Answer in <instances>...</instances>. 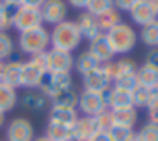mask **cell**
I'll use <instances>...</instances> for the list:
<instances>
[{"label": "cell", "mask_w": 158, "mask_h": 141, "mask_svg": "<svg viewBox=\"0 0 158 141\" xmlns=\"http://www.w3.org/2000/svg\"><path fill=\"white\" fill-rule=\"evenodd\" d=\"M49 38H51L53 49H61L66 53H72L82 41V34L77 27V22L73 21H63L56 24Z\"/></svg>", "instance_id": "1"}, {"label": "cell", "mask_w": 158, "mask_h": 141, "mask_svg": "<svg viewBox=\"0 0 158 141\" xmlns=\"http://www.w3.org/2000/svg\"><path fill=\"white\" fill-rule=\"evenodd\" d=\"M49 44H51L49 31L44 29L43 26L19 34V48L27 56H36V55H41V53H46Z\"/></svg>", "instance_id": "2"}, {"label": "cell", "mask_w": 158, "mask_h": 141, "mask_svg": "<svg viewBox=\"0 0 158 141\" xmlns=\"http://www.w3.org/2000/svg\"><path fill=\"white\" fill-rule=\"evenodd\" d=\"M46 73H48V58H46V53L31 56V58H29L27 61H24V65H22L21 87H26V89H38Z\"/></svg>", "instance_id": "3"}, {"label": "cell", "mask_w": 158, "mask_h": 141, "mask_svg": "<svg viewBox=\"0 0 158 141\" xmlns=\"http://www.w3.org/2000/svg\"><path fill=\"white\" fill-rule=\"evenodd\" d=\"M106 36L109 38L116 55H126V53L133 51V48L136 46V41H138L136 31L129 24H124V22L117 24L109 32H106Z\"/></svg>", "instance_id": "4"}, {"label": "cell", "mask_w": 158, "mask_h": 141, "mask_svg": "<svg viewBox=\"0 0 158 141\" xmlns=\"http://www.w3.org/2000/svg\"><path fill=\"white\" fill-rule=\"evenodd\" d=\"M43 17L41 10L36 7H27V5H21L14 10L12 15V27H15L19 32H26L31 29L41 27Z\"/></svg>", "instance_id": "5"}, {"label": "cell", "mask_w": 158, "mask_h": 141, "mask_svg": "<svg viewBox=\"0 0 158 141\" xmlns=\"http://www.w3.org/2000/svg\"><path fill=\"white\" fill-rule=\"evenodd\" d=\"M73 85V80H72V75L66 72L63 73H46L44 78L41 80V83H39V90H41V93L46 97V99H53V97H56L60 92H63V90H68L72 89Z\"/></svg>", "instance_id": "6"}, {"label": "cell", "mask_w": 158, "mask_h": 141, "mask_svg": "<svg viewBox=\"0 0 158 141\" xmlns=\"http://www.w3.org/2000/svg\"><path fill=\"white\" fill-rule=\"evenodd\" d=\"M77 109H80V112L87 117H95L97 114L107 109L106 97H104V93L83 90L82 93H78V107Z\"/></svg>", "instance_id": "7"}, {"label": "cell", "mask_w": 158, "mask_h": 141, "mask_svg": "<svg viewBox=\"0 0 158 141\" xmlns=\"http://www.w3.org/2000/svg\"><path fill=\"white\" fill-rule=\"evenodd\" d=\"M7 141H32L34 139V126L26 117H15L9 122L5 131Z\"/></svg>", "instance_id": "8"}, {"label": "cell", "mask_w": 158, "mask_h": 141, "mask_svg": "<svg viewBox=\"0 0 158 141\" xmlns=\"http://www.w3.org/2000/svg\"><path fill=\"white\" fill-rule=\"evenodd\" d=\"M82 82H83V90L97 92V93H106L107 90L112 87V78L107 75L102 66H97V68L92 70L90 73L83 75Z\"/></svg>", "instance_id": "9"}, {"label": "cell", "mask_w": 158, "mask_h": 141, "mask_svg": "<svg viewBox=\"0 0 158 141\" xmlns=\"http://www.w3.org/2000/svg\"><path fill=\"white\" fill-rule=\"evenodd\" d=\"M46 58H48V72L49 73H70V70L75 66V60H73L72 53L61 51V49H49L46 51Z\"/></svg>", "instance_id": "10"}, {"label": "cell", "mask_w": 158, "mask_h": 141, "mask_svg": "<svg viewBox=\"0 0 158 141\" xmlns=\"http://www.w3.org/2000/svg\"><path fill=\"white\" fill-rule=\"evenodd\" d=\"M41 17L43 22L48 24H60V22L66 21V4L65 0H46L44 4L41 5Z\"/></svg>", "instance_id": "11"}, {"label": "cell", "mask_w": 158, "mask_h": 141, "mask_svg": "<svg viewBox=\"0 0 158 141\" xmlns=\"http://www.w3.org/2000/svg\"><path fill=\"white\" fill-rule=\"evenodd\" d=\"M89 53L94 56V58L97 60L99 63H109L112 61L114 58V49H112V44H110L109 38H107L106 34H100L97 36L95 39H92L89 44Z\"/></svg>", "instance_id": "12"}, {"label": "cell", "mask_w": 158, "mask_h": 141, "mask_svg": "<svg viewBox=\"0 0 158 141\" xmlns=\"http://www.w3.org/2000/svg\"><path fill=\"white\" fill-rule=\"evenodd\" d=\"M106 106L109 110H117V109H126V107H133V95L131 92L121 90L117 87H110L106 93Z\"/></svg>", "instance_id": "13"}, {"label": "cell", "mask_w": 158, "mask_h": 141, "mask_svg": "<svg viewBox=\"0 0 158 141\" xmlns=\"http://www.w3.org/2000/svg\"><path fill=\"white\" fill-rule=\"evenodd\" d=\"M104 70H106V73L114 80L121 78V77H126V75H133V73H136V63L133 61V60H127V58H123V60H117V61H109V63H104V65H100Z\"/></svg>", "instance_id": "14"}, {"label": "cell", "mask_w": 158, "mask_h": 141, "mask_svg": "<svg viewBox=\"0 0 158 141\" xmlns=\"http://www.w3.org/2000/svg\"><path fill=\"white\" fill-rule=\"evenodd\" d=\"M129 15H131V19H133V22H136L141 27L150 24V22H153V21H156V17H158L156 10L148 4L146 0H139V2L131 9Z\"/></svg>", "instance_id": "15"}, {"label": "cell", "mask_w": 158, "mask_h": 141, "mask_svg": "<svg viewBox=\"0 0 158 141\" xmlns=\"http://www.w3.org/2000/svg\"><path fill=\"white\" fill-rule=\"evenodd\" d=\"M77 27H78L82 38L89 39V41H92V39H95L97 36L102 34L100 29H99V24H97L95 15L89 14L87 10L78 15V19H77Z\"/></svg>", "instance_id": "16"}, {"label": "cell", "mask_w": 158, "mask_h": 141, "mask_svg": "<svg viewBox=\"0 0 158 141\" xmlns=\"http://www.w3.org/2000/svg\"><path fill=\"white\" fill-rule=\"evenodd\" d=\"M95 124L92 117L82 116L77 119V122L72 126V136L73 141H90V138L95 134Z\"/></svg>", "instance_id": "17"}, {"label": "cell", "mask_w": 158, "mask_h": 141, "mask_svg": "<svg viewBox=\"0 0 158 141\" xmlns=\"http://www.w3.org/2000/svg\"><path fill=\"white\" fill-rule=\"evenodd\" d=\"M46 138L49 141H73L72 136V127L66 126V124H61L58 121H48V126H46Z\"/></svg>", "instance_id": "18"}, {"label": "cell", "mask_w": 158, "mask_h": 141, "mask_svg": "<svg viewBox=\"0 0 158 141\" xmlns=\"http://www.w3.org/2000/svg\"><path fill=\"white\" fill-rule=\"evenodd\" d=\"M22 65L24 61L21 60H12V61L5 63V72H4V80L2 82L10 85L12 89L21 87V80H22Z\"/></svg>", "instance_id": "19"}, {"label": "cell", "mask_w": 158, "mask_h": 141, "mask_svg": "<svg viewBox=\"0 0 158 141\" xmlns=\"http://www.w3.org/2000/svg\"><path fill=\"white\" fill-rule=\"evenodd\" d=\"M136 78L141 87H146V89L153 90L158 85V70L144 63V65H141L136 70Z\"/></svg>", "instance_id": "20"}, {"label": "cell", "mask_w": 158, "mask_h": 141, "mask_svg": "<svg viewBox=\"0 0 158 141\" xmlns=\"http://www.w3.org/2000/svg\"><path fill=\"white\" fill-rule=\"evenodd\" d=\"M17 90L12 89L10 85L0 82V110L2 112H9L17 106Z\"/></svg>", "instance_id": "21"}, {"label": "cell", "mask_w": 158, "mask_h": 141, "mask_svg": "<svg viewBox=\"0 0 158 141\" xmlns=\"http://www.w3.org/2000/svg\"><path fill=\"white\" fill-rule=\"evenodd\" d=\"M97 24H99V29L102 34H106V32H109L112 27H116L117 24H121V12L117 10L116 7L109 9L107 12H104V14L97 15Z\"/></svg>", "instance_id": "22"}, {"label": "cell", "mask_w": 158, "mask_h": 141, "mask_svg": "<svg viewBox=\"0 0 158 141\" xmlns=\"http://www.w3.org/2000/svg\"><path fill=\"white\" fill-rule=\"evenodd\" d=\"M21 106L27 110H41L48 106V99L43 95L41 92H26L24 95L21 97Z\"/></svg>", "instance_id": "23"}, {"label": "cell", "mask_w": 158, "mask_h": 141, "mask_svg": "<svg viewBox=\"0 0 158 141\" xmlns=\"http://www.w3.org/2000/svg\"><path fill=\"white\" fill-rule=\"evenodd\" d=\"M112 112V119L114 124L117 126H126V127H134L138 121V110L134 107H126V109H117V110H110Z\"/></svg>", "instance_id": "24"}, {"label": "cell", "mask_w": 158, "mask_h": 141, "mask_svg": "<svg viewBox=\"0 0 158 141\" xmlns=\"http://www.w3.org/2000/svg\"><path fill=\"white\" fill-rule=\"evenodd\" d=\"M53 102V107H65V109H77L78 107V93L72 89L68 90H63L60 92L56 97L51 99Z\"/></svg>", "instance_id": "25"}, {"label": "cell", "mask_w": 158, "mask_h": 141, "mask_svg": "<svg viewBox=\"0 0 158 141\" xmlns=\"http://www.w3.org/2000/svg\"><path fill=\"white\" fill-rule=\"evenodd\" d=\"M78 112L77 109H65V107H51V112H49V119L58 121L61 124H66V126L72 127L73 124L78 119Z\"/></svg>", "instance_id": "26"}, {"label": "cell", "mask_w": 158, "mask_h": 141, "mask_svg": "<svg viewBox=\"0 0 158 141\" xmlns=\"http://www.w3.org/2000/svg\"><path fill=\"white\" fill-rule=\"evenodd\" d=\"M139 39H141L143 44L148 46V48H156L158 46V19L141 27Z\"/></svg>", "instance_id": "27"}, {"label": "cell", "mask_w": 158, "mask_h": 141, "mask_svg": "<svg viewBox=\"0 0 158 141\" xmlns=\"http://www.w3.org/2000/svg\"><path fill=\"white\" fill-rule=\"evenodd\" d=\"M97 66H100V63L97 61L89 51H83V53H80V55L77 56L75 68H77V72H78L82 77L87 75V73H90L92 70H95Z\"/></svg>", "instance_id": "28"}, {"label": "cell", "mask_w": 158, "mask_h": 141, "mask_svg": "<svg viewBox=\"0 0 158 141\" xmlns=\"http://www.w3.org/2000/svg\"><path fill=\"white\" fill-rule=\"evenodd\" d=\"M131 95H133V107L134 109H146L148 102H150L151 97H153V90L138 85L136 89L131 92Z\"/></svg>", "instance_id": "29"}, {"label": "cell", "mask_w": 158, "mask_h": 141, "mask_svg": "<svg viewBox=\"0 0 158 141\" xmlns=\"http://www.w3.org/2000/svg\"><path fill=\"white\" fill-rule=\"evenodd\" d=\"M94 119V124H95V131L97 133H109L110 127L114 126V119H112V112L109 109L102 110L100 114H97Z\"/></svg>", "instance_id": "30"}, {"label": "cell", "mask_w": 158, "mask_h": 141, "mask_svg": "<svg viewBox=\"0 0 158 141\" xmlns=\"http://www.w3.org/2000/svg\"><path fill=\"white\" fill-rule=\"evenodd\" d=\"M114 7V0H89L87 2V12L92 15H100Z\"/></svg>", "instance_id": "31"}, {"label": "cell", "mask_w": 158, "mask_h": 141, "mask_svg": "<svg viewBox=\"0 0 158 141\" xmlns=\"http://www.w3.org/2000/svg\"><path fill=\"white\" fill-rule=\"evenodd\" d=\"M14 53V39L9 32H0V61H5Z\"/></svg>", "instance_id": "32"}, {"label": "cell", "mask_w": 158, "mask_h": 141, "mask_svg": "<svg viewBox=\"0 0 158 141\" xmlns=\"http://www.w3.org/2000/svg\"><path fill=\"white\" fill-rule=\"evenodd\" d=\"M136 134L139 138V141H158V122L148 121L144 126H141V129Z\"/></svg>", "instance_id": "33"}, {"label": "cell", "mask_w": 158, "mask_h": 141, "mask_svg": "<svg viewBox=\"0 0 158 141\" xmlns=\"http://www.w3.org/2000/svg\"><path fill=\"white\" fill-rule=\"evenodd\" d=\"M134 134L133 127H126V126H117L114 124L109 131V136L112 138V141H129L131 136Z\"/></svg>", "instance_id": "34"}, {"label": "cell", "mask_w": 158, "mask_h": 141, "mask_svg": "<svg viewBox=\"0 0 158 141\" xmlns=\"http://www.w3.org/2000/svg\"><path fill=\"white\" fill-rule=\"evenodd\" d=\"M138 85H139V83H138L136 73H133V75H126V77H121V78H117V80H114V82H112V87H117V89L126 90V92H133Z\"/></svg>", "instance_id": "35"}, {"label": "cell", "mask_w": 158, "mask_h": 141, "mask_svg": "<svg viewBox=\"0 0 158 141\" xmlns=\"http://www.w3.org/2000/svg\"><path fill=\"white\" fill-rule=\"evenodd\" d=\"M12 15H14V9L0 4V32H5L9 27H12Z\"/></svg>", "instance_id": "36"}, {"label": "cell", "mask_w": 158, "mask_h": 141, "mask_svg": "<svg viewBox=\"0 0 158 141\" xmlns=\"http://www.w3.org/2000/svg\"><path fill=\"white\" fill-rule=\"evenodd\" d=\"M148 110V121L150 122H158V97H151V100L146 106Z\"/></svg>", "instance_id": "37"}, {"label": "cell", "mask_w": 158, "mask_h": 141, "mask_svg": "<svg viewBox=\"0 0 158 141\" xmlns=\"http://www.w3.org/2000/svg\"><path fill=\"white\" fill-rule=\"evenodd\" d=\"M139 0H114V7L117 10H123V12H131V9L138 4Z\"/></svg>", "instance_id": "38"}, {"label": "cell", "mask_w": 158, "mask_h": 141, "mask_svg": "<svg viewBox=\"0 0 158 141\" xmlns=\"http://www.w3.org/2000/svg\"><path fill=\"white\" fill-rule=\"evenodd\" d=\"M146 65L158 70V46L156 48H150V51L146 53Z\"/></svg>", "instance_id": "39"}, {"label": "cell", "mask_w": 158, "mask_h": 141, "mask_svg": "<svg viewBox=\"0 0 158 141\" xmlns=\"http://www.w3.org/2000/svg\"><path fill=\"white\" fill-rule=\"evenodd\" d=\"M0 4L2 5H5V7H9V9H17V7H21L22 5V0H0Z\"/></svg>", "instance_id": "40"}, {"label": "cell", "mask_w": 158, "mask_h": 141, "mask_svg": "<svg viewBox=\"0 0 158 141\" xmlns=\"http://www.w3.org/2000/svg\"><path fill=\"white\" fill-rule=\"evenodd\" d=\"M90 141H112V138L109 136V133H95Z\"/></svg>", "instance_id": "41"}, {"label": "cell", "mask_w": 158, "mask_h": 141, "mask_svg": "<svg viewBox=\"0 0 158 141\" xmlns=\"http://www.w3.org/2000/svg\"><path fill=\"white\" fill-rule=\"evenodd\" d=\"M46 0H22V5H27V7H36L41 9V5L44 4Z\"/></svg>", "instance_id": "42"}, {"label": "cell", "mask_w": 158, "mask_h": 141, "mask_svg": "<svg viewBox=\"0 0 158 141\" xmlns=\"http://www.w3.org/2000/svg\"><path fill=\"white\" fill-rule=\"evenodd\" d=\"M87 2H89V0H68V4L75 9H85Z\"/></svg>", "instance_id": "43"}, {"label": "cell", "mask_w": 158, "mask_h": 141, "mask_svg": "<svg viewBox=\"0 0 158 141\" xmlns=\"http://www.w3.org/2000/svg\"><path fill=\"white\" fill-rule=\"evenodd\" d=\"M4 72H5V61H0V82L4 80Z\"/></svg>", "instance_id": "44"}, {"label": "cell", "mask_w": 158, "mask_h": 141, "mask_svg": "<svg viewBox=\"0 0 158 141\" xmlns=\"http://www.w3.org/2000/svg\"><path fill=\"white\" fill-rule=\"evenodd\" d=\"M148 4L151 5V7L155 9V10H156V14H158V0H146Z\"/></svg>", "instance_id": "45"}, {"label": "cell", "mask_w": 158, "mask_h": 141, "mask_svg": "<svg viewBox=\"0 0 158 141\" xmlns=\"http://www.w3.org/2000/svg\"><path fill=\"white\" fill-rule=\"evenodd\" d=\"M4 122H5V112H2V110H0V127L4 126Z\"/></svg>", "instance_id": "46"}, {"label": "cell", "mask_w": 158, "mask_h": 141, "mask_svg": "<svg viewBox=\"0 0 158 141\" xmlns=\"http://www.w3.org/2000/svg\"><path fill=\"white\" fill-rule=\"evenodd\" d=\"M32 141H49V139L46 136H34V139H32Z\"/></svg>", "instance_id": "47"}, {"label": "cell", "mask_w": 158, "mask_h": 141, "mask_svg": "<svg viewBox=\"0 0 158 141\" xmlns=\"http://www.w3.org/2000/svg\"><path fill=\"white\" fill-rule=\"evenodd\" d=\"M129 141H139V138H138V134L134 133L133 136H131V139H129Z\"/></svg>", "instance_id": "48"}, {"label": "cell", "mask_w": 158, "mask_h": 141, "mask_svg": "<svg viewBox=\"0 0 158 141\" xmlns=\"http://www.w3.org/2000/svg\"><path fill=\"white\" fill-rule=\"evenodd\" d=\"M153 95H155V97H158V85L153 89Z\"/></svg>", "instance_id": "49"}]
</instances>
